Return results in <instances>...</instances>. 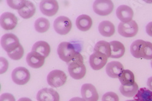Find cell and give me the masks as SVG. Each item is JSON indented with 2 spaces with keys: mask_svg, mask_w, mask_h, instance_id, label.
<instances>
[{
  "mask_svg": "<svg viewBox=\"0 0 152 101\" xmlns=\"http://www.w3.org/2000/svg\"><path fill=\"white\" fill-rule=\"evenodd\" d=\"M130 52L135 58L152 60V43L142 40H136L130 46Z\"/></svg>",
  "mask_w": 152,
  "mask_h": 101,
  "instance_id": "obj_1",
  "label": "cell"
},
{
  "mask_svg": "<svg viewBox=\"0 0 152 101\" xmlns=\"http://www.w3.org/2000/svg\"><path fill=\"white\" fill-rule=\"evenodd\" d=\"M68 72L71 77L75 80L82 79L85 77L86 70L84 65L83 57L79 52L68 64Z\"/></svg>",
  "mask_w": 152,
  "mask_h": 101,
  "instance_id": "obj_2",
  "label": "cell"
},
{
  "mask_svg": "<svg viewBox=\"0 0 152 101\" xmlns=\"http://www.w3.org/2000/svg\"><path fill=\"white\" fill-rule=\"evenodd\" d=\"M57 53L60 59L66 63H69L74 59L78 52L76 51L74 46L66 42L60 43L57 48Z\"/></svg>",
  "mask_w": 152,
  "mask_h": 101,
  "instance_id": "obj_3",
  "label": "cell"
},
{
  "mask_svg": "<svg viewBox=\"0 0 152 101\" xmlns=\"http://www.w3.org/2000/svg\"><path fill=\"white\" fill-rule=\"evenodd\" d=\"M67 80L66 74L63 71L56 70L50 71L47 76L48 83L52 87L58 88L65 85Z\"/></svg>",
  "mask_w": 152,
  "mask_h": 101,
  "instance_id": "obj_4",
  "label": "cell"
},
{
  "mask_svg": "<svg viewBox=\"0 0 152 101\" xmlns=\"http://www.w3.org/2000/svg\"><path fill=\"white\" fill-rule=\"evenodd\" d=\"M1 45L4 50L10 53L17 49L20 45V41L18 37L11 33H7L3 35L1 39Z\"/></svg>",
  "mask_w": 152,
  "mask_h": 101,
  "instance_id": "obj_5",
  "label": "cell"
},
{
  "mask_svg": "<svg viewBox=\"0 0 152 101\" xmlns=\"http://www.w3.org/2000/svg\"><path fill=\"white\" fill-rule=\"evenodd\" d=\"M93 8L96 14L107 16L113 12L114 4L110 0H96L93 3Z\"/></svg>",
  "mask_w": 152,
  "mask_h": 101,
  "instance_id": "obj_6",
  "label": "cell"
},
{
  "mask_svg": "<svg viewBox=\"0 0 152 101\" xmlns=\"http://www.w3.org/2000/svg\"><path fill=\"white\" fill-rule=\"evenodd\" d=\"M11 77L15 83L18 85H23L29 81L31 74L26 68L17 67L12 71Z\"/></svg>",
  "mask_w": 152,
  "mask_h": 101,
  "instance_id": "obj_7",
  "label": "cell"
},
{
  "mask_svg": "<svg viewBox=\"0 0 152 101\" xmlns=\"http://www.w3.org/2000/svg\"><path fill=\"white\" fill-rule=\"evenodd\" d=\"M54 28L57 34L61 35H66L72 29V22L66 17H58L54 22Z\"/></svg>",
  "mask_w": 152,
  "mask_h": 101,
  "instance_id": "obj_8",
  "label": "cell"
},
{
  "mask_svg": "<svg viewBox=\"0 0 152 101\" xmlns=\"http://www.w3.org/2000/svg\"><path fill=\"white\" fill-rule=\"evenodd\" d=\"M119 34L126 38L134 37L138 32V25L137 23L132 20L128 23L121 22L118 25Z\"/></svg>",
  "mask_w": 152,
  "mask_h": 101,
  "instance_id": "obj_9",
  "label": "cell"
},
{
  "mask_svg": "<svg viewBox=\"0 0 152 101\" xmlns=\"http://www.w3.org/2000/svg\"><path fill=\"white\" fill-rule=\"evenodd\" d=\"M59 6L55 0H43L40 3V9L42 13L48 17H53L58 12Z\"/></svg>",
  "mask_w": 152,
  "mask_h": 101,
  "instance_id": "obj_10",
  "label": "cell"
},
{
  "mask_svg": "<svg viewBox=\"0 0 152 101\" xmlns=\"http://www.w3.org/2000/svg\"><path fill=\"white\" fill-rule=\"evenodd\" d=\"M18 23L17 17L11 12H4L0 17V24L3 29L10 31L14 29Z\"/></svg>",
  "mask_w": 152,
  "mask_h": 101,
  "instance_id": "obj_11",
  "label": "cell"
},
{
  "mask_svg": "<svg viewBox=\"0 0 152 101\" xmlns=\"http://www.w3.org/2000/svg\"><path fill=\"white\" fill-rule=\"evenodd\" d=\"M37 101H60L58 93L53 88H45L37 94Z\"/></svg>",
  "mask_w": 152,
  "mask_h": 101,
  "instance_id": "obj_12",
  "label": "cell"
},
{
  "mask_svg": "<svg viewBox=\"0 0 152 101\" xmlns=\"http://www.w3.org/2000/svg\"><path fill=\"white\" fill-rule=\"evenodd\" d=\"M108 57L99 53L94 52L90 57V65L91 68L94 70H100L104 67L107 64Z\"/></svg>",
  "mask_w": 152,
  "mask_h": 101,
  "instance_id": "obj_13",
  "label": "cell"
},
{
  "mask_svg": "<svg viewBox=\"0 0 152 101\" xmlns=\"http://www.w3.org/2000/svg\"><path fill=\"white\" fill-rule=\"evenodd\" d=\"M81 94L86 101H98L99 94L96 87L91 83H85L82 86Z\"/></svg>",
  "mask_w": 152,
  "mask_h": 101,
  "instance_id": "obj_14",
  "label": "cell"
},
{
  "mask_svg": "<svg viewBox=\"0 0 152 101\" xmlns=\"http://www.w3.org/2000/svg\"><path fill=\"white\" fill-rule=\"evenodd\" d=\"M45 60V57L37 52L31 51L26 56L28 65L35 69L41 68L44 65Z\"/></svg>",
  "mask_w": 152,
  "mask_h": 101,
  "instance_id": "obj_15",
  "label": "cell"
},
{
  "mask_svg": "<svg viewBox=\"0 0 152 101\" xmlns=\"http://www.w3.org/2000/svg\"><path fill=\"white\" fill-rule=\"evenodd\" d=\"M134 12L133 9L126 5H121L116 9V16L122 23L132 21Z\"/></svg>",
  "mask_w": 152,
  "mask_h": 101,
  "instance_id": "obj_16",
  "label": "cell"
},
{
  "mask_svg": "<svg viewBox=\"0 0 152 101\" xmlns=\"http://www.w3.org/2000/svg\"><path fill=\"white\" fill-rule=\"evenodd\" d=\"M124 70V67L121 63L118 61L109 62L106 66V72L111 78H118L119 74Z\"/></svg>",
  "mask_w": 152,
  "mask_h": 101,
  "instance_id": "obj_17",
  "label": "cell"
},
{
  "mask_svg": "<svg viewBox=\"0 0 152 101\" xmlns=\"http://www.w3.org/2000/svg\"><path fill=\"white\" fill-rule=\"evenodd\" d=\"M75 24L76 26L80 31L85 32L91 29L93 24V20L89 15L83 14L77 18Z\"/></svg>",
  "mask_w": 152,
  "mask_h": 101,
  "instance_id": "obj_18",
  "label": "cell"
},
{
  "mask_svg": "<svg viewBox=\"0 0 152 101\" xmlns=\"http://www.w3.org/2000/svg\"><path fill=\"white\" fill-rule=\"evenodd\" d=\"M111 47V56L113 59H119L122 57L125 52V48L123 43L118 41L110 42Z\"/></svg>",
  "mask_w": 152,
  "mask_h": 101,
  "instance_id": "obj_19",
  "label": "cell"
},
{
  "mask_svg": "<svg viewBox=\"0 0 152 101\" xmlns=\"http://www.w3.org/2000/svg\"><path fill=\"white\" fill-rule=\"evenodd\" d=\"M99 33L104 37H110L115 32V27L111 21H103L100 22L98 27Z\"/></svg>",
  "mask_w": 152,
  "mask_h": 101,
  "instance_id": "obj_20",
  "label": "cell"
},
{
  "mask_svg": "<svg viewBox=\"0 0 152 101\" xmlns=\"http://www.w3.org/2000/svg\"><path fill=\"white\" fill-rule=\"evenodd\" d=\"M32 51L39 53L46 58L50 54V48L47 42L45 41H39L34 44L32 48Z\"/></svg>",
  "mask_w": 152,
  "mask_h": 101,
  "instance_id": "obj_21",
  "label": "cell"
},
{
  "mask_svg": "<svg viewBox=\"0 0 152 101\" xmlns=\"http://www.w3.org/2000/svg\"><path fill=\"white\" fill-rule=\"evenodd\" d=\"M36 9L34 4L28 1L26 5L22 9L18 10V13L21 17L24 19H29L34 16L35 13Z\"/></svg>",
  "mask_w": 152,
  "mask_h": 101,
  "instance_id": "obj_22",
  "label": "cell"
},
{
  "mask_svg": "<svg viewBox=\"0 0 152 101\" xmlns=\"http://www.w3.org/2000/svg\"><path fill=\"white\" fill-rule=\"evenodd\" d=\"M118 79L122 85H132L135 82L133 72L129 70H124L119 74Z\"/></svg>",
  "mask_w": 152,
  "mask_h": 101,
  "instance_id": "obj_23",
  "label": "cell"
},
{
  "mask_svg": "<svg viewBox=\"0 0 152 101\" xmlns=\"http://www.w3.org/2000/svg\"><path fill=\"white\" fill-rule=\"evenodd\" d=\"M138 85L136 82H134L132 85H122L119 87V91L125 97H134L137 93Z\"/></svg>",
  "mask_w": 152,
  "mask_h": 101,
  "instance_id": "obj_24",
  "label": "cell"
},
{
  "mask_svg": "<svg viewBox=\"0 0 152 101\" xmlns=\"http://www.w3.org/2000/svg\"><path fill=\"white\" fill-rule=\"evenodd\" d=\"M94 52L103 54L105 55L108 58L110 57L111 47L110 43L104 40L98 42L94 46Z\"/></svg>",
  "mask_w": 152,
  "mask_h": 101,
  "instance_id": "obj_25",
  "label": "cell"
},
{
  "mask_svg": "<svg viewBox=\"0 0 152 101\" xmlns=\"http://www.w3.org/2000/svg\"><path fill=\"white\" fill-rule=\"evenodd\" d=\"M134 100L136 101H152V91L146 88H140L134 96Z\"/></svg>",
  "mask_w": 152,
  "mask_h": 101,
  "instance_id": "obj_26",
  "label": "cell"
},
{
  "mask_svg": "<svg viewBox=\"0 0 152 101\" xmlns=\"http://www.w3.org/2000/svg\"><path fill=\"white\" fill-rule=\"evenodd\" d=\"M34 28L36 31L39 33H45L48 31L50 28L49 21L43 17L38 18L35 23Z\"/></svg>",
  "mask_w": 152,
  "mask_h": 101,
  "instance_id": "obj_27",
  "label": "cell"
},
{
  "mask_svg": "<svg viewBox=\"0 0 152 101\" xmlns=\"http://www.w3.org/2000/svg\"><path fill=\"white\" fill-rule=\"evenodd\" d=\"M27 1L26 0H9L7 3L10 7L18 10L26 5Z\"/></svg>",
  "mask_w": 152,
  "mask_h": 101,
  "instance_id": "obj_28",
  "label": "cell"
},
{
  "mask_svg": "<svg viewBox=\"0 0 152 101\" xmlns=\"http://www.w3.org/2000/svg\"><path fill=\"white\" fill-rule=\"evenodd\" d=\"M7 55L12 60H20L24 55V49L23 46L20 45V46L17 49H16L15 50H14L13 52L7 53Z\"/></svg>",
  "mask_w": 152,
  "mask_h": 101,
  "instance_id": "obj_29",
  "label": "cell"
},
{
  "mask_svg": "<svg viewBox=\"0 0 152 101\" xmlns=\"http://www.w3.org/2000/svg\"><path fill=\"white\" fill-rule=\"evenodd\" d=\"M102 101H119V99L116 93L110 91L103 95Z\"/></svg>",
  "mask_w": 152,
  "mask_h": 101,
  "instance_id": "obj_30",
  "label": "cell"
},
{
  "mask_svg": "<svg viewBox=\"0 0 152 101\" xmlns=\"http://www.w3.org/2000/svg\"><path fill=\"white\" fill-rule=\"evenodd\" d=\"M0 63H1V70H0V73L1 74L6 72L9 67V63L7 59L4 57L0 58Z\"/></svg>",
  "mask_w": 152,
  "mask_h": 101,
  "instance_id": "obj_31",
  "label": "cell"
},
{
  "mask_svg": "<svg viewBox=\"0 0 152 101\" xmlns=\"http://www.w3.org/2000/svg\"><path fill=\"white\" fill-rule=\"evenodd\" d=\"M0 101H16L15 97L10 93H3L0 97Z\"/></svg>",
  "mask_w": 152,
  "mask_h": 101,
  "instance_id": "obj_32",
  "label": "cell"
},
{
  "mask_svg": "<svg viewBox=\"0 0 152 101\" xmlns=\"http://www.w3.org/2000/svg\"><path fill=\"white\" fill-rule=\"evenodd\" d=\"M145 30L147 34L150 36L152 37V21L148 23L145 27Z\"/></svg>",
  "mask_w": 152,
  "mask_h": 101,
  "instance_id": "obj_33",
  "label": "cell"
},
{
  "mask_svg": "<svg viewBox=\"0 0 152 101\" xmlns=\"http://www.w3.org/2000/svg\"><path fill=\"white\" fill-rule=\"evenodd\" d=\"M147 85L148 88H149V90L152 91V77H150L148 79Z\"/></svg>",
  "mask_w": 152,
  "mask_h": 101,
  "instance_id": "obj_34",
  "label": "cell"
},
{
  "mask_svg": "<svg viewBox=\"0 0 152 101\" xmlns=\"http://www.w3.org/2000/svg\"><path fill=\"white\" fill-rule=\"evenodd\" d=\"M69 101H86L83 98H81L79 97H75L71 99Z\"/></svg>",
  "mask_w": 152,
  "mask_h": 101,
  "instance_id": "obj_35",
  "label": "cell"
},
{
  "mask_svg": "<svg viewBox=\"0 0 152 101\" xmlns=\"http://www.w3.org/2000/svg\"><path fill=\"white\" fill-rule=\"evenodd\" d=\"M17 101H32V100L28 97H21Z\"/></svg>",
  "mask_w": 152,
  "mask_h": 101,
  "instance_id": "obj_36",
  "label": "cell"
},
{
  "mask_svg": "<svg viewBox=\"0 0 152 101\" xmlns=\"http://www.w3.org/2000/svg\"><path fill=\"white\" fill-rule=\"evenodd\" d=\"M126 101H136V100H126Z\"/></svg>",
  "mask_w": 152,
  "mask_h": 101,
  "instance_id": "obj_37",
  "label": "cell"
},
{
  "mask_svg": "<svg viewBox=\"0 0 152 101\" xmlns=\"http://www.w3.org/2000/svg\"><path fill=\"white\" fill-rule=\"evenodd\" d=\"M151 68H152V60H151Z\"/></svg>",
  "mask_w": 152,
  "mask_h": 101,
  "instance_id": "obj_38",
  "label": "cell"
}]
</instances>
